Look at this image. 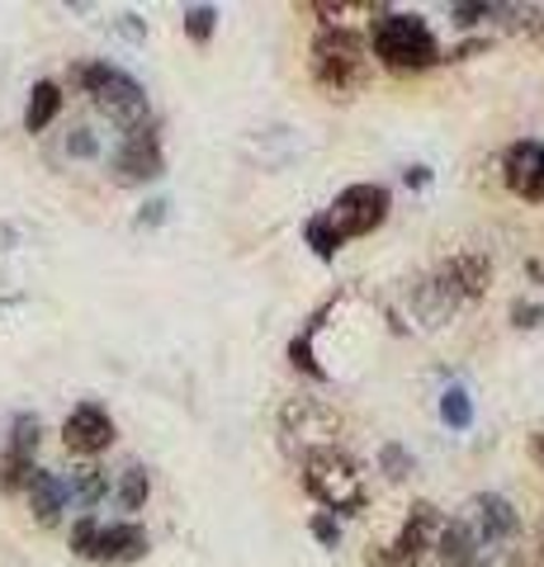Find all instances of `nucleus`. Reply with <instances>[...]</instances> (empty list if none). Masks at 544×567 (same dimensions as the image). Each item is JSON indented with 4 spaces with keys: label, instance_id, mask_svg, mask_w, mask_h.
Segmentation results:
<instances>
[{
    "label": "nucleus",
    "instance_id": "obj_1",
    "mask_svg": "<svg viewBox=\"0 0 544 567\" xmlns=\"http://www.w3.org/2000/svg\"><path fill=\"white\" fill-rule=\"evenodd\" d=\"M308 66H312V81L322 85L327 95L337 100H350L370 81V58H365V39L360 29H322L312 39V52H308Z\"/></svg>",
    "mask_w": 544,
    "mask_h": 567
},
{
    "label": "nucleus",
    "instance_id": "obj_2",
    "mask_svg": "<svg viewBox=\"0 0 544 567\" xmlns=\"http://www.w3.org/2000/svg\"><path fill=\"white\" fill-rule=\"evenodd\" d=\"M304 487L312 502L337 511V516H356V511H365V502H370L360 464L341 450H322V454L304 458Z\"/></svg>",
    "mask_w": 544,
    "mask_h": 567
},
{
    "label": "nucleus",
    "instance_id": "obj_3",
    "mask_svg": "<svg viewBox=\"0 0 544 567\" xmlns=\"http://www.w3.org/2000/svg\"><path fill=\"white\" fill-rule=\"evenodd\" d=\"M76 81H81V91L100 104V114L110 123H119L124 133L147 123V95L129 71H119L110 62H85V66H76Z\"/></svg>",
    "mask_w": 544,
    "mask_h": 567
},
{
    "label": "nucleus",
    "instance_id": "obj_4",
    "mask_svg": "<svg viewBox=\"0 0 544 567\" xmlns=\"http://www.w3.org/2000/svg\"><path fill=\"white\" fill-rule=\"evenodd\" d=\"M374 58L393 71H421L441 62V43L421 14H383L374 20Z\"/></svg>",
    "mask_w": 544,
    "mask_h": 567
},
{
    "label": "nucleus",
    "instance_id": "obj_5",
    "mask_svg": "<svg viewBox=\"0 0 544 567\" xmlns=\"http://www.w3.org/2000/svg\"><path fill=\"white\" fill-rule=\"evenodd\" d=\"M341 431V416L318 398H289L279 412V445L294 458H312L322 450H337L331 440Z\"/></svg>",
    "mask_w": 544,
    "mask_h": 567
},
{
    "label": "nucleus",
    "instance_id": "obj_6",
    "mask_svg": "<svg viewBox=\"0 0 544 567\" xmlns=\"http://www.w3.org/2000/svg\"><path fill=\"white\" fill-rule=\"evenodd\" d=\"M383 218H389V189L383 185H350V189L337 194V204H331V213H327V223L341 233V241L346 237H370Z\"/></svg>",
    "mask_w": 544,
    "mask_h": 567
},
{
    "label": "nucleus",
    "instance_id": "obj_7",
    "mask_svg": "<svg viewBox=\"0 0 544 567\" xmlns=\"http://www.w3.org/2000/svg\"><path fill=\"white\" fill-rule=\"evenodd\" d=\"M464 535H469V544L473 548H497V544H506L516 535V511H512V502L506 496H497V492H483V496H473L469 502V520H464Z\"/></svg>",
    "mask_w": 544,
    "mask_h": 567
},
{
    "label": "nucleus",
    "instance_id": "obj_8",
    "mask_svg": "<svg viewBox=\"0 0 544 567\" xmlns=\"http://www.w3.org/2000/svg\"><path fill=\"white\" fill-rule=\"evenodd\" d=\"M114 416L104 412L100 402H81V406H72V416L62 421V445L72 450V454H104L114 445Z\"/></svg>",
    "mask_w": 544,
    "mask_h": 567
},
{
    "label": "nucleus",
    "instance_id": "obj_9",
    "mask_svg": "<svg viewBox=\"0 0 544 567\" xmlns=\"http://www.w3.org/2000/svg\"><path fill=\"white\" fill-rule=\"evenodd\" d=\"M162 137H156L152 123H143V128L124 133V147H119L114 156V171L124 185H137V181H156L162 175Z\"/></svg>",
    "mask_w": 544,
    "mask_h": 567
},
{
    "label": "nucleus",
    "instance_id": "obj_10",
    "mask_svg": "<svg viewBox=\"0 0 544 567\" xmlns=\"http://www.w3.org/2000/svg\"><path fill=\"white\" fill-rule=\"evenodd\" d=\"M506 185H512L521 199H544V147L540 142H516L506 147Z\"/></svg>",
    "mask_w": 544,
    "mask_h": 567
},
{
    "label": "nucleus",
    "instance_id": "obj_11",
    "mask_svg": "<svg viewBox=\"0 0 544 567\" xmlns=\"http://www.w3.org/2000/svg\"><path fill=\"white\" fill-rule=\"evenodd\" d=\"M460 303H464V293H460V284H454V275L445 270V265L417 289V312H421L427 327H445L450 317L460 312Z\"/></svg>",
    "mask_w": 544,
    "mask_h": 567
},
{
    "label": "nucleus",
    "instance_id": "obj_12",
    "mask_svg": "<svg viewBox=\"0 0 544 567\" xmlns=\"http://www.w3.org/2000/svg\"><path fill=\"white\" fill-rule=\"evenodd\" d=\"M143 554H147V535H143V529H137L133 520L100 525L95 548H91V558H95V563H137Z\"/></svg>",
    "mask_w": 544,
    "mask_h": 567
},
{
    "label": "nucleus",
    "instance_id": "obj_13",
    "mask_svg": "<svg viewBox=\"0 0 544 567\" xmlns=\"http://www.w3.org/2000/svg\"><path fill=\"white\" fill-rule=\"evenodd\" d=\"M29 506H33V520L39 525H58L62 520V511H66V483L58 473H48V468H33V477H29Z\"/></svg>",
    "mask_w": 544,
    "mask_h": 567
},
{
    "label": "nucleus",
    "instance_id": "obj_14",
    "mask_svg": "<svg viewBox=\"0 0 544 567\" xmlns=\"http://www.w3.org/2000/svg\"><path fill=\"white\" fill-rule=\"evenodd\" d=\"M445 270L454 275V284H460L464 303H469V298H483V293H487V284H493V260L479 256V251H464V256L445 260Z\"/></svg>",
    "mask_w": 544,
    "mask_h": 567
},
{
    "label": "nucleus",
    "instance_id": "obj_15",
    "mask_svg": "<svg viewBox=\"0 0 544 567\" xmlns=\"http://www.w3.org/2000/svg\"><path fill=\"white\" fill-rule=\"evenodd\" d=\"M62 114V85L58 81H39L29 91V110H24V128L29 133H48V123Z\"/></svg>",
    "mask_w": 544,
    "mask_h": 567
},
{
    "label": "nucleus",
    "instance_id": "obj_16",
    "mask_svg": "<svg viewBox=\"0 0 544 567\" xmlns=\"http://www.w3.org/2000/svg\"><path fill=\"white\" fill-rule=\"evenodd\" d=\"M104 492H110V477H104V468H95V464L76 468V473H72V483H66V496H76L85 511L100 506V496H104Z\"/></svg>",
    "mask_w": 544,
    "mask_h": 567
},
{
    "label": "nucleus",
    "instance_id": "obj_17",
    "mask_svg": "<svg viewBox=\"0 0 544 567\" xmlns=\"http://www.w3.org/2000/svg\"><path fill=\"white\" fill-rule=\"evenodd\" d=\"M147 492H152V483H147V468L143 464H129L124 473H119V511H143V502H147Z\"/></svg>",
    "mask_w": 544,
    "mask_h": 567
},
{
    "label": "nucleus",
    "instance_id": "obj_18",
    "mask_svg": "<svg viewBox=\"0 0 544 567\" xmlns=\"http://www.w3.org/2000/svg\"><path fill=\"white\" fill-rule=\"evenodd\" d=\"M29 477H33V458L29 454H14V450L0 454V492H10V496L24 492Z\"/></svg>",
    "mask_w": 544,
    "mask_h": 567
},
{
    "label": "nucleus",
    "instance_id": "obj_19",
    "mask_svg": "<svg viewBox=\"0 0 544 567\" xmlns=\"http://www.w3.org/2000/svg\"><path fill=\"white\" fill-rule=\"evenodd\" d=\"M39 435H43L39 416L24 412V416H14V421H10V445H6V450H14V454H29V458H33V450H39Z\"/></svg>",
    "mask_w": 544,
    "mask_h": 567
},
{
    "label": "nucleus",
    "instance_id": "obj_20",
    "mask_svg": "<svg viewBox=\"0 0 544 567\" xmlns=\"http://www.w3.org/2000/svg\"><path fill=\"white\" fill-rule=\"evenodd\" d=\"M308 246H312V251H318L322 260H331V256L341 251V233L327 223V213H322V218H312V223H308Z\"/></svg>",
    "mask_w": 544,
    "mask_h": 567
},
{
    "label": "nucleus",
    "instance_id": "obj_21",
    "mask_svg": "<svg viewBox=\"0 0 544 567\" xmlns=\"http://www.w3.org/2000/svg\"><path fill=\"white\" fill-rule=\"evenodd\" d=\"M214 24H218V10H214V6L185 10V33H189V43H208V39H214Z\"/></svg>",
    "mask_w": 544,
    "mask_h": 567
},
{
    "label": "nucleus",
    "instance_id": "obj_22",
    "mask_svg": "<svg viewBox=\"0 0 544 567\" xmlns=\"http://www.w3.org/2000/svg\"><path fill=\"white\" fill-rule=\"evenodd\" d=\"M289 360L304 369V374H322L318 369V360H312V331H304V336H294L289 341Z\"/></svg>",
    "mask_w": 544,
    "mask_h": 567
},
{
    "label": "nucleus",
    "instance_id": "obj_23",
    "mask_svg": "<svg viewBox=\"0 0 544 567\" xmlns=\"http://www.w3.org/2000/svg\"><path fill=\"white\" fill-rule=\"evenodd\" d=\"M95 535H100V520H95V516L76 520V529H72V554H76V558H91V548H95Z\"/></svg>",
    "mask_w": 544,
    "mask_h": 567
},
{
    "label": "nucleus",
    "instance_id": "obj_24",
    "mask_svg": "<svg viewBox=\"0 0 544 567\" xmlns=\"http://www.w3.org/2000/svg\"><path fill=\"white\" fill-rule=\"evenodd\" d=\"M441 416H445L450 425H460V431L469 425V398L460 393V388H450V393L441 398Z\"/></svg>",
    "mask_w": 544,
    "mask_h": 567
},
{
    "label": "nucleus",
    "instance_id": "obj_25",
    "mask_svg": "<svg viewBox=\"0 0 544 567\" xmlns=\"http://www.w3.org/2000/svg\"><path fill=\"white\" fill-rule=\"evenodd\" d=\"M383 464H389V477H408V468H412V458H408V454H402L398 445H389V450H383Z\"/></svg>",
    "mask_w": 544,
    "mask_h": 567
},
{
    "label": "nucleus",
    "instance_id": "obj_26",
    "mask_svg": "<svg viewBox=\"0 0 544 567\" xmlns=\"http://www.w3.org/2000/svg\"><path fill=\"white\" fill-rule=\"evenodd\" d=\"M66 147H72V156H95V137H91V128H76Z\"/></svg>",
    "mask_w": 544,
    "mask_h": 567
},
{
    "label": "nucleus",
    "instance_id": "obj_27",
    "mask_svg": "<svg viewBox=\"0 0 544 567\" xmlns=\"http://www.w3.org/2000/svg\"><path fill=\"white\" fill-rule=\"evenodd\" d=\"M312 535H318L322 544H337V539H341V529H337V520H327V516H312Z\"/></svg>",
    "mask_w": 544,
    "mask_h": 567
},
{
    "label": "nucleus",
    "instance_id": "obj_28",
    "mask_svg": "<svg viewBox=\"0 0 544 567\" xmlns=\"http://www.w3.org/2000/svg\"><path fill=\"white\" fill-rule=\"evenodd\" d=\"M119 33H129V39H143V20H137V14H119Z\"/></svg>",
    "mask_w": 544,
    "mask_h": 567
},
{
    "label": "nucleus",
    "instance_id": "obj_29",
    "mask_svg": "<svg viewBox=\"0 0 544 567\" xmlns=\"http://www.w3.org/2000/svg\"><path fill=\"white\" fill-rule=\"evenodd\" d=\"M531 454H535V464H544V431L531 435Z\"/></svg>",
    "mask_w": 544,
    "mask_h": 567
},
{
    "label": "nucleus",
    "instance_id": "obj_30",
    "mask_svg": "<svg viewBox=\"0 0 544 567\" xmlns=\"http://www.w3.org/2000/svg\"><path fill=\"white\" fill-rule=\"evenodd\" d=\"M162 208H166V204H147V213H143V227H152L156 218H162Z\"/></svg>",
    "mask_w": 544,
    "mask_h": 567
}]
</instances>
